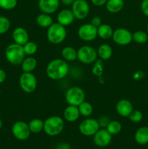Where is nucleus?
Returning a JSON list of instances; mask_svg holds the SVG:
<instances>
[{
    "instance_id": "nucleus-1",
    "label": "nucleus",
    "mask_w": 148,
    "mask_h": 149,
    "mask_svg": "<svg viewBox=\"0 0 148 149\" xmlns=\"http://www.w3.org/2000/svg\"><path fill=\"white\" fill-rule=\"evenodd\" d=\"M69 72V65L65 60L56 58L47 64L46 73L47 77L52 80H60L65 78Z\"/></svg>"
},
{
    "instance_id": "nucleus-2",
    "label": "nucleus",
    "mask_w": 148,
    "mask_h": 149,
    "mask_svg": "<svg viewBox=\"0 0 148 149\" xmlns=\"http://www.w3.org/2000/svg\"><path fill=\"white\" fill-rule=\"evenodd\" d=\"M64 127V119L59 116H52L44 121V131L49 136L55 137L59 135Z\"/></svg>"
},
{
    "instance_id": "nucleus-3",
    "label": "nucleus",
    "mask_w": 148,
    "mask_h": 149,
    "mask_svg": "<svg viewBox=\"0 0 148 149\" xmlns=\"http://www.w3.org/2000/svg\"><path fill=\"white\" fill-rule=\"evenodd\" d=\"M5 57L9 63L12 65H20L26 58V53L23 45L16 43H12L7 47L5 49Z\"/></svg>"
},
{
    "instance_id": "nucleus-4",
    "label": "nucleus",
    "mask_w": 148,
    "mask_h": 149,
    "mask_svg": "<svg viewBox=\"0 0 148 149\" xmlns=\"http://www.w3.org/2000/svg\"><path fill=\"white\" fill-rule=\"evenodd\" d=\"M67 37V30L65 26L59 23H53L46 31L47 40L52 45H59L63 42Z\"/></svg>"
},
{
    "instance_id": "nucleus-5",
    "label": "nucleus",
    "mask_w": 148,
    "mask_h": 149,
    "mask_svg": "<svg viewBox=\"0 0 148 149\" xmlns=\"http://www.w3.org/2000/svg\"><path fill=\"white\" fill-rule=\"evenodd\" d=\"M97 51L93 47L84 45L77 50V59L86 65H90L97 60Z\"/></svg>"
},
{
    "instance_id": "nucleus-6",
    "label": "nucleus",
    "mask_w": 148,
    "mask_h": 149,
    "mask_svg": "<svg viewBox=\"0 0 148 149\" xmlns=\"http://www.w3.org/2000/svg\"><path fill=\"white\" fill-rule=\"evenodd\" d=\"M65 97L68 105L78 106L85 100V92L80 87L73 86L67 90Z\"/></svg>"
},
{
    "instance_id": "nucleus-7",
    "label": "nucleus",
    "mask_w": 148,
    "mask_h": 149,
    "mask_svg": "<svg viewBox=\"0 0 148 149\" xmlns=\"http://www.w3.org/2000/svg\"><path fill=\"white\" fill-rule=\"evenodd\" d=\"M19 84L24 93H33L37 87V79L33 73L23 72L19 79Z\"/></svg>"
},
{
    "instance_id": "nucleus-8",
    "label": "nucleus",
    "mask_w": 148,
    "mask_h": 149,
    "mask_svg": "<svg viewBox=\"0 0 148 149\" xmlns=\"http://www.w3.org/2000/svg\"><path fill=\"white\" fill-rule=\"evenodd\" d=\"M100 129L98 120L94 118H89L84 119L78 126L79 132L84 136H94V134Z\"/></svg>"
},
{
    "instance_id": "nucleus-9",
    "label": "nucleus",
    "mask_w": 148,
    "mask_h": 149,
    "mask_svg": "<svg viewBox=\"0 0 148 149\" xmlns=\"http://www.w3.org/2000/svg\"><path fill=\"white\" fill-rule=\"evenodd\" d=\"M71 10L75 19L84 20L89 14L90 6L86 0H75L71 5Z\"/></svg>"
},
{
    "instance_id": "nucleus-10",
    "label": "nucleus",
    "mask_w": 148,
    "mask_h": 149,
    "mask_svg": "<svg viewBox=\"0 0 148 149\" xmlns=\"http://www.w3.org/2000/svg\"><path fill=\"white\" fill-rule=\"evenodd\" d=\"M78 37L84 42H92L97 37V28L91 23H85L80 26L77 31Z\"/></svg>"
},
{
    "instance_id": "nucleus-11",
    "label": "nucleus",
    "mask_w": 148,
    "mask_h": 149,
    "mask_svg": "<svg viewBox=\"0 0 148 149\" xmlns=\"http://www.w3.org/2000/svg\"><path fill=\"white\" fill-rule=\"evenodd\" d=\"M12 133L16 139L19 141H26L30 137V131L28 124L23 121H17L12 127Z\"/></svg>"
},
{
    "instance_id": "nucleus-12",
    "label": "nucleus",
    "mask_w": 148,
    "mask_h": 149,
    "mask_svg": "<svg viewBox=\"0 0 148 149\" xmlns=\"http://www.w3.org/2000/svg\"><path fill=\"white\" fill-rule=\"evenodd\" d=\"M113 42L120 46H126L129 45L133 41L132 33L124 28H119L113 31L112 36Z\"/></svg>"
},
{
    "instance_id": "nucleus-13",
    "label": "nucleus",
    "mask_w": 148,
    "mask_h": 149,
    "mask_svg": "<svg viewBox=\"0 0 148 149\" xmlns=\"http://www.w3.org/2000/svg\"><path fill=\"white\" fill-rule=\"evenodd\" d=\"M112 136L113 135L109 133V132L105 128H102L94 134L93 136L94 137L93 141L96 146L104 148V147L107 146L111 143Z\"/></svg>"
},
{
    "instance_id": "nucleus-14",
    "label": "nucleus",
    "mask_w": 148,
    "mask_h": 149,
    "mask_svg": "<svg viewBox=\"0 0 148 149\" xmlns=\"http://www.w3.org/2000/svg\"><path fill=\"white\" fill-rule=\"evenodd\" d=\"M59 0H39L38 6L41 13L53 14L59 7Z\"/></svg>"
},
{
    "instance_id": "nucleus-15",
    "label": "nucleus",
    "mask_w": 148,
    "mask_h": 149,
    "mask_svg": "<svg viewBox=\"0 0 148 149\" xmlns=\"http://www.w3.org/2000/svg\"><path fill=\"white\" fill-rule=\"evenodd\" d=\"M115 109L119 116L122 117H128L133 110V106L131 102L129 101V100L122 99L117 103Z\"/></svg>"
},
{
    "instance_id": "nucleus-16",
    "label": "nucleus",
    "mask_w": 148,
    "mask_h": 149,
    "mask_svg": "<svg viewBox=\"0 0 148 149\" xmlns=\"http://www.w3.org/2000/svg\"><path fill=\"white\" fill-rule=\"evenodd\" d=\"M12 39L15 43L24 45L29 41V34L27 30L23 27H17L12 31Z\"/></svg>"
},
{
    "instance_id": "nucleus-17",
    "label": "nucleus",
    "mask_w": 148,
    "mask_h": 149,
    "mask_svg": "<svg viewBox=\"0 0 148 149\" xmlns=\"http://www.w3.org/2000/svg\"><path fill=\"white\" fill-rule=\"evenodd\" d=\"M57 23L64 26H68L72 24L75 20L72 10L70 9H63L59 12L57 17Z\"/></svg>"
},
{
    "instance_id": "nucleus-18",
    "label": "nucleus",
    "mask_w": 148,
    "mask_h": 149,
    "mask_svg": "<svg viewBox=\"0 0 148 149\" xmlns=\"http://www.w3.org/2000/svg\"><path fill=\"white\" fill-rule=\"evenodd\" d=\"M80 112L78 106L68 105L65 109L63 112V118L68 122H75L78 119L80 116Z\"/></svg>"
},
{
    "instance_id": "nucleus-19",
    "label": "nucleus",
    "mask_w": 148,
    "mask_h": 149,
    "mask_svg": "<svg viewBox=\"0 0 148 149\" xmlns=\"http://www.w3.org/2000/svg\"><path fill=\"white\" fill-rule=\"evenodd\" d=\"M124 7V0H107L105 4V8L110 13H118Z\"/></svg>"
},
{
    "instance_id": "nucleus-20",
    "label": "nucleus",
    "mask_w": 148,
    "mask_h": 149,
    "mask_svg": "<svg viewBox=\"0 0 148 149\" xmlns=\"http://www.w3.org/2000/svg\"><path fill=\"white\" fill-rule=\"evenodd\" d=\"M97 55L102 61H107L113 55V49L108 44H102L97 49Z\"/></svg>"
},
{
    "instance_id": "nucleus-21",
    "label": "nucleus",
    "mask_w": 148,
    "mask_h": 149,
    "mask_svg": "<svg viewBox=\"0 0 148 149\" xmlns=\"http://www.w3.org/2000/svg\"><path fill=\"white\" fill-rule=\"evenodd\" d=\"M135 141L139 145L148 143V127H141L135 132Z\"/></svg>"
},
{
    "instance_id": "nucleus-22",
    "label": "nucleus",
    "mask_w": 148,
    "mask_h": 149,
    "mask_svg": "<svg viewBox=\"0 0 148 149\" xmlns=\"http://www.w3.org/2000/svg\"><path fill=\"white\" fill-rule=\"evenodd\" d=\"M21 65V69L23 72L32 73L37 66V61L32 56H28L24 58Z\"/></svg>"
},
{
    "instance_id": "nucleus-23",
    "label": "nucleus",
    "mask_w": 148,
    "mask_h": 149,
    "mask_svg": "<svg viewBox=\"0 0 148 149\" xmlns=\"http://www.w3.org/2000/svg\"><path fill=\"white\" fill-rule=\"evenodd\" d=\"M113 29L110 25L103 23L97 28V36L103 40H107L113 36Z\"/></svg>"
},
{
    "instance_id": "nucleus-24",
    "label": "nucleus",
    "mask_w": 148,
    "mask_h": 149,
    "mask_svg": "<svg viewBox=\"0 0 148 149\" xmlns=\"http://www.w3.org/2000/svg\"><path fill=\"white\" fill-rule=\"evenodd\" d=\"M62 59L67 62H72L77 59V50L71 46H66L61 51Z\"/></svg>"
},
{
    "instance_id": "nucleus-25",
    "label": "nucleus",
    "mask_w": 148,
    "mask_h": 149,
    "mask_svg": "<svg viewBox=\"0 0 148 149\" xmlns=\"http://www.w3.org/2000/svg\"><path fill=\"white\" fill-rule=\"evenodd\" d=\"M36 22L38 26L41 28H49L53 23V19L49 14L41 13L38 15L36 18Z\"/></svg>"
},
{
    "instance_id": "nucleus-26",
    "label": "nucleus",
    "mask_w": 148,
    "mask_h": 149,
    "mask_svg": "<svg viewBox=\"0 0 148 149\" xmlns=\"http://www.w3.org/2000/svg\"><path fill=\"white\" fill-rule=\"evenodd\" d=\"M28 127L31 133H40L44 130V121L40 119H31L29 122Z\"/></svg>"
},
{
    "instance_id": "nucleus-27",
    "label": "nucleus",
    "mask_w": 148,
    "mask_h": 149,
    "mask_svg": "<svg viewBox=\"0 0 148 149\" xmlns=\"http://www.w3.org/2000/svg\"><path fill=\"white\" fill-rule=\"evenodd\" d=\"M78 110H79L80 114L84 117H89L93 113V106H91L89 102H87L84 100V102L81 103L78 106Z\"/></svg>"
},
{
    "instance_id": "nucleus-28",
    "label": "nucleus",
    "mask_w": 148,
    "mask_h": 149,
    "mask_svg": "<svg viewBox=\"0 0 148 149\" xmlns=\"http://www.w3.org/2000/svg\"><path fill=\"white\" fill-rule=\"evenodd\" d=\"M105 129L107 130L109 132V133L111 134L112 135H115L120 133V131H121L122 125L120 124V122H118V121H110Z\"/></svg>"
},
{
    "instance_id": "nucleus-29",
    "label": "nucleus",
    "mask_w": 148,
    "mask_h": 149,
    "mask_svg": "<svg viewBox=\"0 0 148 149\" xmlns=\"http://www.w3.org/2000/svg\"><path fill=\"white\" fill-rule=\"evenodd\" d=\"M132 39L137 44H144L147 42L148 33L143 31H136L132 33Z\"/></svg>"
},
{
    "instance_id": "nucleus-30",
    "label": "nucleus",
    "mask_w": 148,
    "mask_h": 149,
    "mask_svg": "<svg viewBox=\"0 0 148 149\" xmlns=\"http://www.w3.org/2000/svg\"><path fill=\"white\" fill-rule=\"evenodd\" d=\"M23 47L26 55H28V56H32L36 54L38 50V45H36V43L31 41L26 42L24 45H23Z\"/></svg>"
},
{
    "instance_id": "nucleus-31",
    "label": "nucleus",
    "mask_w": 148,
    "mask_h": 149,
    "mask_svg": "<svg viewBox=\"0 0 148 149\" xmlns=\"http://www.w3.org/2000/svg\"><path fill=\"white\" fill-rule=\"evenodd\" d=\"M10 21L7 17L0 16V35L7 33L10 28Z\"/></svg>"
},
{
    "instance_id": "nucleus-32",
    "label": "nucleus",
    "mask_w": 148,
    "mask_h": 149,
    "mask_svg": "<svg viewBox=\"0 0 148 149\" xmlns=\"http://www.w3.org/2000/svg\"><path fill=\"white\" fill-rule=\"evenodd\" d=\"M17 0H0V7L3 10H11L16 7Z\"/></svg>"
},
{
    "instance_id": "nucleus-33",
    "label": "nucleus",
    "mask_w": 148,
    "mask_h": 149,
    "mask_svg": "<svg viewBox=\"0 0 148 149\" xmlns=\"http://www.w3.org/2000/svg\"><path fill=\"white\" fill-rule=\"evenodd\" d=\"M103 61L102 60H98V61H96L94 62V65L93 66L92 68V74L94 75L97 76V77H101L102 74L103 72V68H104V65H103Z\"/></svg>"
},
{
    "instance_id": "nucleus-34",
    "label": "nucleus",
    "mask_w": 148,
    "mask_h": 149,
    "mask_svg": "<svg viewBox=\"0 0 148 149\" xmlns=\"http://www.w3.org/2000/svg\"><path fill=\"white\" fill-rule=\"evenodd\" d=\"M129 120L133 123H139L143 119V114L139 110H133L131 113L128 116Z\"/></svg>"
},
{
    "instance_id": "nucleus-35",
    "label": "nucleus",
    "mask_w": 148,
    "mask_h": 149,
    "mask_svg": "<svg viewBox=\"0 0 148 149\" xmlns=\"http://www.w3.org/2000/svg\"><path fill=\"white\" fill-rule=\"evenodd\" d=\"M99 122V125L100 127L102 128H106L107 127V125L109 124V122H110V118L107 117V116H102L99 119H97Z\"/></svg>"
},
{
    "instance_id": "nucleus-36",
    "label": "nucleus",
    "mask_w": 148,
    "mask_h": 149,
    "mask_svg": "<svg viewBox=\"0 0 148 149\" xmlns=\"http://www.w3.org/2000/svg\"><path fill=\"white\" fill-rule=\"evenodd\" d=\"M141 11L145 16L148 17V0H142L140 5Z\"/></svg>"
},
{
    "instance_id": "nucleus-37",
    "label": "nucleus",
    "mask_w": 148,
    "mask_h": 149,
    "mask_svg": "<svg viewBox=\"0 0 148 149\" xmlns=\"http://www.w3.org/2000/svg\"><path fill=\"white\" fill-rule=\"evenodd\" d=\"M90 23L92 24L94 26H95L96 28H98L102 24L101 17H99V16H94L91 20V23Z\"/></svg>"
},
{
    "instance_id": "nucleus-38",
    "label": "nucleus",
    "mask_w": 148,
    "mask_h": 149,
    "mask_svg": "<svg viewBox=\"0 0 148 149\" xmlns=\"http://www.w3.org/2000/svg\"><path fill=\"white\" fill-rule=\"evenodd\" d=\"M91 1L93 5L96 7H102L103 5H105L107 0H91Z\"/></svg>"
},
{
    "instance_id": "nucleus-39",
    "label": "nucleus",
    "mask_w": 148,
    "mask_h": 149,
    "mask_svg": "<svg viewBox=\"0 0 148 149\" xmlns=\"http://www.w3.org/2000/svg\"><path fill=\"white\" fill-rule=\"evenodd\" d=\"M7 79V74L3 69L0 68V84H2Z\"/></svg>"
},
{
    "instance_id": "nucleus-40",
    "label": "nucleus",
    "mask_w": 148,
    "mask_h": 149,
    "mask_svg": "<svg viewBox=\"0 0 148 149\" xmlns=\"http://www.w3.org/2000/svg\"><path fill=\"white\" fill-rule=\"evenodd\" d=\"M56 149H71L70 148V146L68 143H62L59 144V145L57 146Z\"/></svg>"
},
{
    "instance_id": "nucleus-41",
    "label": "nucleus",
    "mask_w": 148,
    "mask_h": 149,
    "mask_svg": "<svg viewBox=\"0 0 148 149\" xmlns=\"http://www.w3.org/2000/svg\"><path fill=\"white\" fill-rule=\"evenodd\" d=\"M65 6H71L73 2L75 1V0H59Z\"/></svg>"
},
{
    "instance_id": "nucleus-42",
    "label": "nucleus",
    "mask_w": 148,
    "mask_h": 149,
    "mask_svg": "<svg viewBox=\"0 0 148 149\" xmlns=\"http://www.w3.org/2000/svg\"><path fill=\"white\" fill-rule=\"evenodd\" d=\"M2 127H3V121H2V119L0 118V130L2 128Z\"/></svg>"
},
{
    "instance_id": "nucleus-43",
    "label": "nucleus",
    "mask_w": 148,
    "mask_h": 149,
    "mask_svg": "<svg viewBox=\"0 0 148 149\" xmlns=\"http://www.w3.org/2000/svg\"><path fill=\"white\" fill-rule=\"evenodd\" d=\"M147 33H148V23H147Z\"/></svg>"
},
{
    "instance_id": "nucleus-44",
    "label": "nucleus",
    "mask_w": 148,
    "mask_h": 149,
    "mask_svg": "<svg viewBox=\"0 0 148 149\" xmlns=\"http://www.w3.org/2000/svg\"><path fill=\"white\" fill-rule=\"evenodd\" d=\"M0 95H1V89H0Z\"/></svg>"
}]
</instances>
